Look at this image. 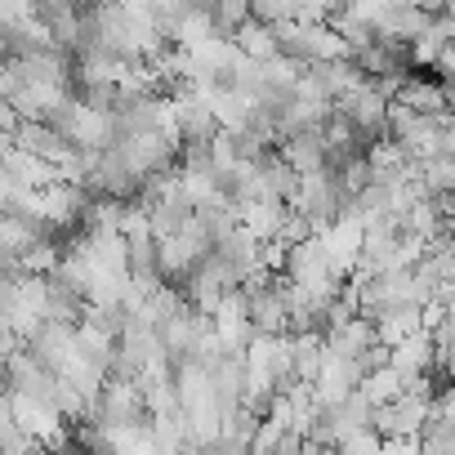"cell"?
<instances>
[{
	"label": "cell",
	"mask_w": 455,
	"mask_h": 455,
	"mask_svg": "<svg viewBox=\"0 0 455 455\" xmlns=\"http://www.w3.org/2000/svg\"><path fill=\"white\" fill-rule=\"evenodd\" d=\"M233 45L251 59V63H264V59H273V54H282L277 50V36H273V28L268 23H259V19H246L242 28H233Z\"/></svg>",
	"instance_id": "6da1fadb"
},
{
	"label": "cell",
	"mask_w": 455,
	"mask_h": 455,
	"mask_svg": "<svg viewBox=\"0 0 455 455\" xmlns=\"http://www.w3.org/2000/svg\"><path fill=\"white\" fill-rule=\"evenodd\" d=\"M23 85H28L23 59H19V54H5V59H0V99H14Z\"/></svg>",
	"instance_id": "7a4b0ae2"
},
{
	"label": "cell",
	"mask_w": 455,
	"mask_h": 455,
	"mask_svg": "<svg viewBox=\"0 0 455 455\" xmlns=\"http://www.w3.org/2000/svg\"><path fill=\"white\" fill-rule=\"evenodd\" d=\"M23 125V116H19V108L10 103V99H0V134H14Z\"/></svg>",
	"instance_id": "3957f363"
},
{
	"label": "cell",
	"mask_w": 455,
	"mask_h": 455,
	"mask_svg": "<svg viewBox=\"0 0 455 455\" xmlns=\"http://www.w3.org/2000/svg\"><path fill=\"white\" fill-rule=\"evenodd\" d=\"M5 54H10V45H5V41H0V59H5Z\"/></svg>",
	"instance_id": "277c9868"
}]
</instances>
